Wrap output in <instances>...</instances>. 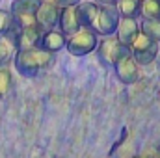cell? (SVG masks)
Here are the masks:
<instances>
[{
	"instance_id": "3",
	"label": "cell",
	"mask_w": 160,
	"mask_h": 158,
	"mask_svg": "<svg viewBox=\"0 0 160 158\" xmlns=\"http://www.w3.org/2000/svg\"><path fill=\"white\" fill-rule=\"evenodd\" d=\"M119 19H121V15H119V11H118L116 6H99V13H97V19L93 22L91 30L99 37L116 36Z\"/></svg>"
},
{
	"instance_id": "1",
	"label": "cell",
	"mask_w": 160,
	"mask_h": 158,
	"mask_svg": "<svg viewBox=\"0 0 160 158\" xmlns=\"http://www.w3.org/2000/svg\"><path fill=\"white\" fill-rule=\"evenodd\" d=\"M54 54L43 50V48H30V50H17L13 58L15 71L24 78H36L41 71L48 69L52 65Z\"/></svg>"
},
{
	"instance_id": "19",
	"label": "cell",
	"mask_w": 160,
	"mask_h": 158,
	"mask_svg": "<svg viewBox=\"0 0 160 158\" xmlns=\"http://www.w3.org/2000/svg\"><path fill=\"white\" fill-rule=\"evenodd\" d=\"M13 15L9 9H2L0 7V36L2 34H8L11 28H13Z\"/></svg>"
},
{
	"instance_id": "20",
	"label": "cell",
	"mask_w": 160,
	"mask_h": 158,
	"mask_svg": "<svg viewBox=\"0 0 160 158\" xmlns=\"http://www.w3.org/2000/svg\"><path fill=\"white\" fill-rule=\"evenodd\" d=\"M82 0H56L58 7H71V6H78Z\"/></svg>"
},
{
	"instance_id": "16",
	"label": "cell",
	"mask_w": 160,
	"mask_h": 158,
	"mask_svg": "<svg viewBox=\"0 0 160 158\" xmlns=\"http://www.w3.org/2000/svg\"><path fill=\"white\" fill-rule=\"evenodd\" d=\"M140 4H142V0H118L116 7H118L121 17L138 19L140 17Z\"/></svg>"
},
{
	"instance_id": "13",
	"label": "cell",
	"mask_w": 160,
	"mask_h": 158,
	"mask_svg": "<svg viewBox=\"0 0 160 158\" xmlns=\"http://www.w3.org/2000/svg\"><path fill=\"white\" fill-rule=\"evenodd\" d=\"M65 45H67V36H63L58 28H54V30H47V32H43L39 48L47 50V52H50V54H56V52L63 50Z\"/></svg>"
},
{
	"instance_id": "7",
	"label": "cell",
	"mask_w": 160,
	"mask_h": 158,
	"mask_svg": "<svg viewBox=\"0 0 160 158\" xmlns=\"http://www.w3.org/2000/svg\"><path fill=\"white\" fill-rule=\"evenodd\" d=\"M116 69V75L118 80L125 86H130V84H136L140 80V65L136 63V60L132 58V54L128 52L127 56H123L119 62L114 65Z\"/></svg>"
},
{
	"instance_id": "5",
	"label": "cell",
	"mask_w": 160,
	"mask_h": 158,
	"mask_svg": "<svg viewBox=\"0 0 160 158\" xmlns=\"http://www.w3.org/2000/svg\"><path fill=\"white\" fill-rule=\"evenodd\" d=\"M39 7V0H13L11 2V15H13V22L17 28H28L38 24L36 22V11Z\"/></svg>"
},
{
	"instance_id": "2",
	"label": "cell",
	"mask_w": 160,
	"mask_h": 158,
	"mask_svg": "<svg viewBox=\"0 0 160 158\" xmlns=\"http://www.w3.org/2000/svg\"><path fill=\"white\" fill-rule=\"evenodd\" d=\"M97 45H99V36L91 28H80L77 34H73V36L67 37L65 50L71 56L82 58V56H88V54L95 52Z\"/></svg>"
},
{
	"instance_id": "10",
	"label": "cell",
	"mask_w": 160,
	"mask_h": 158,
	"mask_svg": "<svg viewBox=\"0 0 160 158\" xmlns=\"http://www.w3.org/2000/svg\"><path fill=\"white\" fill-rule=\"evenodd\" d=\"M138 34H140V21L132 19V17H121L119 24H118V32H116V37L121 41V45L130 48V45L138 37Z\"/></svg>"
},
{
	"instance_id": "4",
	"label": "cell",
	"mask_w": 160,
	"mask_h": 158,
	"mask_svg": "<svg viewBox=\"0 0 160 158\" xmlns=\"http://www.w3.org/2000/svg\"><path fill=\"white\" fill-rule=\"evenodd\" d=\"M130 52L128 47L121 45V41L116 36H110V37H99V45H97V54H99V60L108 65V67H114L118 62H119L123 56H127Z\"/></svg>"
},
{
	"instance_id": "14",
	"label": "cell",
	"mask_w": 160,
	"mask_h": 158,
	"mask_svg": "<svg viewBox=\"0 0 160 158\" xmlns=\"http://www.w3.org/2000/svg\"><path fill=\"white\" fill-rule=\"evenodd\" d=\"M77 11H78L82 28H91L97 19V13H99V4L95 0H82L77 6Z\"/></svg>"
},
{
	"instance_id": "21",
	"label": "cell",
	"mask_w": 160,
	"mask_h": 158,
	"mask_svg": "<svg viewBox=\"0 0 160 158\" xmlns=\"http://www.w3.org/2000/svg\"><path fill=\"white\" fill-rule=\"evenodd\" d=\"M99 6H116L118 4V0H95Z\"/></svg>"
},
{
	"instance_id": "11",
	"label": "cell",
	"mask_w": 160,
	"mask_h": 158,
	"mask_svg": "<svg viewBox=\"0 0 160 158\" xmlns=\"http://www.w3.org/2000/svg\"><path fill=\"white\" fill-rule=\"evenodd\" d=\"M82 24H80V17L78 11H77V6H71V7H62V13H60V22H58V30L63 34V36H73L77 34Z\"/></svg>"
},
{
	"instance_id": "18",
	"label": "cell",
	"mask_w": 160,
	"mask_h": 158,
	"mask_svg": "<svg viewBox=\"0 0 160 158\" xmlns=\"http://www.w3.org/2000/svg\"><path fill=\"white\" fill-rule=\"evenodd\" d=\"M11 84H13L11 69H9V67H0V99H4V97L9 93Z\"/></svg>"
},
{
	"instance_id": "8",
	"label": "cell",
	"mask_w": 160,
	"mask_h": 158,
	"mask_svg": "<svg viewBox=\"0 0 160 158\" xmlns=\"http://www.w3.org/2000/svg\"><path fill=\"white\" fill-rule=\"evenodd\" d=\"M60 13H62V7H58L54 4L39 2V7L36 11V22H38V26H39L43 32L54 30V28H58Z\"/></svg>"
},
{
	"instance_id": "15",
	"label": "cell",
	"mask_w": 160,
	"mask_h": 158,
	"mask_svg": "<svg viewBox=\"0 0 160 158\" xmlns=\"http://www.w3.org/2000/svg\"><path fill=\"white\" fill-rule=\"evenodd\" d=\"M140 32L145 34L149 39L160 43V19H142L140 21Z\"/></svg>"
},
{
	"instance_id": "17",
	"label": "cell",
	"mask_w": 160,
	"mask_h": 158,
	"mask_svg": "<svg viewBox=\"0 0 160 158\" xmlns=\"http://www.w3.org/2000/svg\"><path fill=\"white\" fill-rule=\"evenodd\" d=\"M140 17L142 19H160V0H142Z\"/></svg>"
},
{
	"instance_id": "6",
	"label": "cell",
	"mask_w": 160,
	"mask_h": 158,
	"mask_svg": "<svg viewBox=\"0 0 160 158\" xmlns=\"http://www.w3.org/2000/svg\"><path fill=\"white\" fill-rule=\"evenodd\" d=\"M158 45L157 41L149 39L145 34H138V37L134 39V43L130 45V54L136 60L138 65H149L157 60L158 56Z\"/></svg>"
},
{
	"instance_id": "9",
	"label": "cell",
	"mask_w": 160,
	"mask_h": 158,
	"mask_svg": "<svg viewBox=\"0 0 160 158\" xmlns=\"http://www.w3.org/2000/svg\"><path fill=\"white\" fill-rule=\"evenodd\" d=\"M19 30L15 24L13 28L8 32V34H2L0 36V67H9V63H13V58L17 54V36H19Z\"/></svg>"
},
{
	"instance_id": "12",
	"label": "cell",
	"mask_w": 160,
	"mask_h": 158,
	"mask_svg": "<svg viewBox=\"0 0 160 158\" xmlns=\"http://www.w3.org/2000/svg\"><path fill=\"white\" fill-rule=\"evenodd\" d=\"M41 36H43V30H41L38 24L19 30V36H17V48H19V50L39 48Z\"/></svg>"
}]
</instances>
